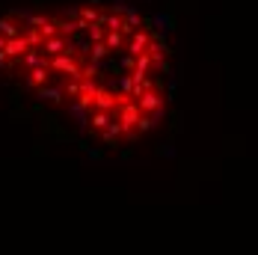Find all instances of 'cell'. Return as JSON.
Here are the masks:
<instances>
[{"instance_id": "4", "label": "cell", "mask_w": 258, "mask_h": 255, "mask_svg": "<svg viewBox=\"0 0 258 255\" xmlns=\"http://www.w3.org/2000/svg\"><path fill=\"white\" fill-rule=\"evenodd\" d=\"M113 119H116V113H110V110H92V113H89V134L101 137V131L110 125Z\"/></svg>"}, {"instance_id": "2", "label": "cell", "mask_w": 258, "mask_h": 255, "mask_svg": "<svg viewBox=\"0 0 258 255\" xmlns=\"http://www.w3.org/2000/svg\"><path fill=\"white\" fill-rule=\"evenodd\" d=\"M137 101H140V110H143V113H155L157 107H163V104H166V98L160 95V83H155V86H152V89H146Z\"/></svg>"}, {"instance_id": "8", "label": "cell", "mask_w": 258, "mask_h": 255, "mask_svg": "<svg viewBox=\"0 0 258 255\" xmlns=\"http://www.w3.org/2000/svg\"><path fill=\"white\" fill-rule=\"evenodd\" d=\"M110 53H113V51L107 48V42H104V39H98V42H92V48H89V59H92V62H104Z\"/></svg>"}, {"instance_id": "6", "label": "cell", "mask_w": 258, "mask_h": 255, "mask_svg": "<svg viewBox=\"0 0 258 255\" xmlns=\"http://www.w3.org/2000/svg\"><path fill=\"white\" fill-rule=\"evenodd\" d=\"M119 137H125V128H122L119 119H113V122L101 131V140L107 143V146H119Z\"/></svg>"}, {"instance_id": "7", "label": "cell", "mask_w": 258, "mask_h": 255, "mask_svg": "<svg viewBox=\"0 0 258 255\" xmlns=\"http://www.w3.org/2000/svg\"><path fill=\"white\" fill-rule=\"evenodd\" d=\"M36 92H39L42 101H51V104H62L66 101V89H62V86H48V83H45V86H39Z\"/></svg>"}, {"instance_id": "3", "label": "cell", "mask_w": 258, "mask_h": 255, "mask_svg": "<svg viewBox=\"0 0 258 255\" xmlns=\"http://www.w3.org/2000/svg\"><path fill=\"white\" fill-rule=\"evenodd\" d=\"M116 107H119V92H113V89H107V86H98V92H95V110H110V113H116Z\"/></svg>"}, {"instance_id": "5", "label": "cell", "mask_w": 258, "mask_h": 255, "mask_svg": "<svg viewBox=\"0 0 258 255\" xmlns=\"http://www.w3.org/2000/svg\"><path fill=\"white\" fill-rule=\"evenodd\" d=\"M39 48L48 53V56H56V53H62L66 48H69V36H62V33L48 36V39H42V45H39Z\"/></svg>"}, {"instance_id": "1", "label": "cell", "mask_w": 258, "mask_h": 255, "mask_svg": "<svg viewBox=\"0 0 258 255\" xmlns=\"http://www.w3.org/2000/svg\"><path fill=\"white\" fill-rule=\"evenodd\" d=\"M51 66H36V69H27V75L21 77V83H24L27 89H39V86H45L48 80H51Z\"/></svg>"}]
</instances>
